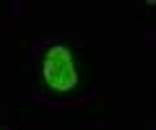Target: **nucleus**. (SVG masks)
Instances as JSON below:
<instances>
[{"mask_svg":"<svg viewBox=\"0 0 156 130\" xmlns=\"http://www.w3.org/2000/svg\"><path fill=\"white\" fill-rule=\"evenodd\" d=\"M76 68L73 57L65 47H52L44 57V81L55 91H70L76 86Z\"/></svg>","mask_w":156,"mask_h":130,"instance_id":"nucleus-1","label":"nucleus"}]
</instances>
